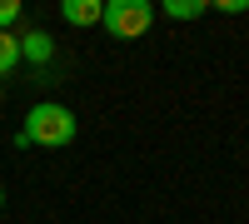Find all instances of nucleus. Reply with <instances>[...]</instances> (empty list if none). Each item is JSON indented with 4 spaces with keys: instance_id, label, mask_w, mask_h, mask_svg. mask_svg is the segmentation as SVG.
Segmentation results:
<instances>
[{
    "instance_id": "nucleus-1",
    "label": "nucleus",
    "mask_w": 249,
    "mask_h": 224,
    "mask_svg": "<svg viewBox=\"0 0 249 224\" xmlns=\"http://www.w3.org/2000/svg\"><path fill=\"white\" fill-rule=\"evenodd\" d=\"M80 130V120L70 115V105H55V100H40V105H30L25 115V130L15 135V150H25V145H45V150H60V145H70Z\"/></svg>"
},
{
    "instance_id": "nucleus-2",
    "label": "nucleus",
    "mask_w": 249,
    "mask_h": 224,
    "mask_svg": "<svg viewBox=\"0 0 249 224\" xmlns=\"http://www.w3.org/2000/svg\"><path fill=\"white\" fill-rule=\"evenodd\" d=\"M100 25H105L115 40H140L155 25V5L150 0H110L105 15H100Z\"/></svg>"
},
{
    "instance_id": "nucleus-3",
    "label": "nucleus",
    "mask_w": 249,
    "mask_h": 224,
    "mask_svg": "<svg viewBox=\"0 0 249 224\" xmlns=\"http://www.w3.org/2000/svg\"><path fill=\"white\" fill-rule=\"evenodd\" d=\"M20 60H30V65H50V60H55V40H50L45 30L20 35Z\"/></svg>"
},
{
    "instance_id": "nucleus-4",
    "label": "nucleus",
    "mask_w": 249,
    "mask_h": 224,
    "mask_svg": "<svg viewBox=\"0 0 249 224\" xmlns=\"http://www.w3.org/2000/svg\"><path fill=\"white\" fill-rule=\"evenodd\" d=\"M60 15H65L70 25H100L105 5H100V0H65V5H60Z\"/></svg>"
},
{
    "instance_id": "nucleus-5",
    "label": "nucleus",
    "mask_w": 249,
    "mask_h": 224,
    "mask_svg": "<svg viewBox=\"0 0 249 224\" xmlns=\"http://www.w3.org/2000/svg\"><path fill=\"white\" fill-rule=\"evenodd\" d=\"M15 65H20V35L0 30V75H10Z\"/></svg>"
},
{
    "instance_id": "nucleus-6",
    "label": "nucleus",
    "mask_w": 249,
    "mask_h": 224,
    "mask_svg": "<svg viewBox=\"0 0 249 224\" xmlns=\"http://www.w3.org/2000/svg\"><path fill=\"white\" fill-rule=\"evenodd\" d=\"M204 10H210L204 0H170V5H164V15H175V20H199Z\"/></svg>"
},
{
    "instance_id": "nucleus-7",
    "label": "nucleus",
    "mask_w": 249,
    "mask_h": 224,
    "mask_svg": "<svg viewBox=\"0 0 249 224\" xmlns=\"http://www.w3.org/2000/svg\"><path fill=\"white\" fill-rule=\"evenodd\" d=\"M20 20V0H0V30H10Z\"/></svg>"
},
{
    "instance_id": "nucleus-8",
    "label": "nucleus",
    "mask_w": 249,
    "mask_h": 224,
    "mask_svg": "<svg viewBox=\"0 0 249 224\" xmlns=\"http://www.w3.org/2000/svg\"><path fill=\"white\" fill-rule=\"evenodd\" d=\"M210 10H224V15H244V10H249V0H214Z\"/></svg>"
},
{
    "instance_id": "nucleus-9",
    "label": "nucleus",
    "mask_w": 249,
    "mask_h": 224,
    "mask_svg": "<svg viewBox=\"0 0 249 224\" xmlns=\"http://www.w3.org/2000/svg\"><path fill=\"white\" fill-rule=\"evenodd\" d=\"M0 209H5V190H0Z\"/></svg>"
},
{
    "instance_id": "nucleus-10",
    "label": "nucleus",
    "mask_w": 249,
    "mask_h": 224,
    "mask_svg": "<svg viewBox=\"0 0 249 224\" xmlns=\"http://www.w3.org/2000/svg\"><path fill=\"white\" fill-rule=\"evenodd\" d=\"M0 100H5V90H0Z\"/></svg>"
}]
</instances>
